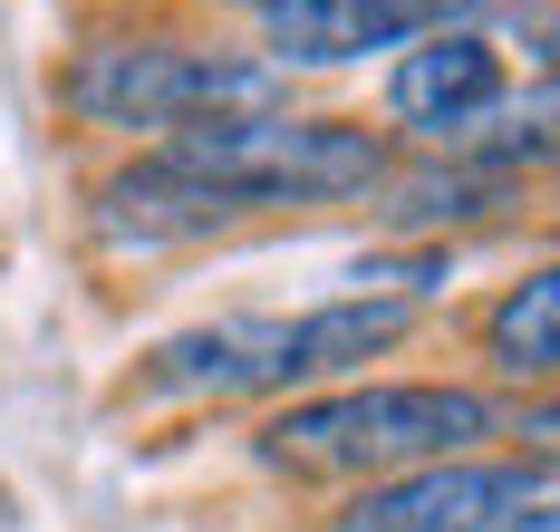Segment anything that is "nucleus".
I'll list each match as a JSON object with an SVG mask.
<instances>
[{"instance_id":"f257e3e1","label":"nucleus","mask_w":560,"mask_h":532,"mask_svg":"<svg viewBox=\"0 0 560 532\" xmlns=\"http://www.w3.org/2000/svg\"><path fill=\"white\" fill-rule=\"evenodd\" d=\"M512 426L493 388L464 378H358L329 397H290L252 426V455L290 484H387L406 465H445V455H483Z\"/></svg>"},{"instance_id":"f03ea898","label":"nucleus","mask_w":560,"mask_h":532,"mask_svg":"<svg viewBox=\"0 0 560 532\" xmlns=\"http://www.w3.org/2000/svg\"><path fill=\"white\" fill-rule=\"evenodd\" d=\"M58 107L97 136H184L213 117H271L290 107V78L261 49L232 39H194V30H107L78 39L58 68Z\"/></svg>"},{"instance_id":"7ed1b4c3","label":"nucleus","mask_w":560,"mask_h":532,"mask_svg":"<svg viewBox=\"0 0 560 532\" xmlns=\"http://www.w3.org/2000/svg\"><path fill=\"white\" fill-rule=\"evenodd\" d=\"M155 155H174L184 175H203V184H223L242 213H271V204H348V194H377L387 184V136L368 117H300V107L184 126Z\"/></svg>"},{"instance_id":"20e7f679","label":"nucleus","mask_w":560,"mask_h":532,"mask_svg":"<svg viewBox=\"0 0 560 532\" xmlns=\"http://www.w3.org/2000/svg\"><path fill=\"white\" fill-rule=\"evenodd\" d=\"M483 0H252L261 59L290 68H358V59H396L435 30H474Z\"/></svg>"},{"instance_id":"39448f33","label":"nucleus","mask_w":560,"mask_h":532,"mask_svg":"<svg viewBox=\"0 0 560 532\" xmlns=\"http://www.w3.org/2000/svg\"><path fill=\"white\" fill-rule=\"evenodd\" d=\"M551 465H512V455H445V465H406L387 484H358L329 513V532H493L512 504H532Z\"/></svg>"},{"instance_id":"423d86ee","label":"nucleus","mask_w":560,"mask_h":532,"mask_svg":"<svg viewBox=\"0 0 560 532\" xmlns=\"http://www.w3.org/2000/svg\"><path fill=\"white\" fill-rule=\"evenodd\" d=\"M396 339H416V300H387V291L319 300V310H300V320H242V388L348 378V368L387 358Z\"/></svg>"},{"instance_id":"0eeeda50","label":"nucleus","mask_w":560,"mask_h":532,"mask_svg":"<svg viewBox=\"0 0 560 532\" xmlns=\"http://www.w3.org/2000/svg\"><path fill=\"white\" fill-rule=\"evenodd\" d=\"M503 49L483 39V30H435V39H416V49H396L387 59V117L416 136V146H474L483 126L503 117Z\"/></svg>"},{"instance_id":"6e6552de","label":"nucleus","mask_w":560,"mask_h":532,"mask_svg":"<svg viewBox=\"0 0 560 532\" xmlns=\"http://www.w3.org/2000/svg\"><path fill=\"white\" fill-rule=\"evenodd\" d=\"M97 233L116 242V252H184V242H213L242 223V204H232L223 184L184 175L174 155H136V165H116L107 184H97Z\"/></svg>"},{"instance_id":"1a4fd4ad","label":"nucleus","mask_w":560,"mask_h":532,"mask_svg":"<svg viewBox=\"0 0 560 532\" xmlns=\"http://www.w3.org/2000/svg\"><path fill=\"white\" fill-rule=\"evenodd\" d=\"M503 204H512V175H493V165H416V175L377 184V213H387L396 233H416V242L454 233V223H483Z\"/></svg>"},{"instance_id":"9d476101","label":"nucleus","mask_w":560,"mask_h":532,"mask_svg":"<svg viewBox=\"0 0 560 532\" xmlns=\"http://www.w3.org/2000/svg\"><path fill=\"white\" fill-rule=\"evenodd\" d=\"M483 358H493V378L512 388H551L560 368V271H522L503 300H493V320H483Z\"/></svg>"},{"instance_id":"9b49d317","label":"nucleus","mask_w":560,"mask_h":532,"mask_svg":"<svg viewBox=\"0 0 560 532\" xmlns=\"http://www.w3.org/2000/svg\"><path fill=\"white\" fill-rule=\"evenodd\" d=\"M493 532H560V523H551V484H541L532 504H512V513H503V523H493Z\"/></svg>"}]
</instances>
